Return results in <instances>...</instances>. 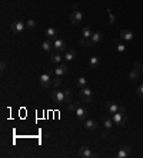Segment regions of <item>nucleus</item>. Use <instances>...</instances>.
<instances>
[{
	"label": "nucleus",
	"instance_id": "obj_1",
	"mask_svg": "<svg viewBox=\"0 0 143 158\" xmlns=\"http://www.w3.org/2000/svg\"><path fill=\"white\" fill-rule=\"evenodd\" d=\"M112 120H113V123H115V126H125L126 124V121H127V117L125 113H115V114H112Z\"/></svg>",
	"mask_w": 143,
	"mask_h": 158
},
{
	"label": "nucleus",
	"instance_id": "obj_2",
	"mask_svg": "<svg viewBox=\"0 0 143 158\" xmlns=\"http://www.w3.org/2000/svg\"><path fill=\"white\" fill-rule=\"evenodd\" d=\"M79 97H80V100L85 103V104H89V103H92V90L90 88H80V91H79Z\"/></svg>",
	"mask_w": 143,
	"mask_h": 158
},
{
	"label": "nucleus",
	"instance_id": "obj_3",
	"mask_svg": "<svg viewBox=\"0 0 143 158\" xmlns=\"http://www.w3.org/2000/svg\"><path fill=\"white\" fill-rule=\"evenodd\" d=\"M11 32L16 33V34H20L26 30V23H23V21H13L10 26Z\"/></svg>",
	"mask_w": 143,
	"mask_h": 158
},
{
	"label": "nucleus",
	"instance_id": "obj_4",
	"mask_svg": "<svg viewBox=\"0 0 143 158\" xmlns=\"http://www.w3.org/2000/svg\"><path fill=\"white\" fill-rule=\"evenodd\" d=\"M102 39H103V33H100V32L93 33V34H92V37L88 39V47H93V46H96V44H97Z\"/></svg>",
	"mask_w": 143,
	"mask_h": 158
},
{
	"label": "nucleus",
	"instance_id": "obj_5",
	"mask_svg": "<svg viewBox=\"0 0 143 158\" xmlns=\"http://www.w3.org/2000/svg\"><path fill=\"white\" fill-rule=\"evenodd\" d=\"M52 98H53V101L57 103V104L66 103V94H65V91H53L52 93Z\"/></svg>",
	"mask_w": 143,
	"mask_h": 158
},
{
	"label": "nucleus",
	"instance_id": "obj_6",
	"mask_svg": "<svg viewBox=\"0 0 143 158\" xmlns=\"http://www.w3.org/2000/svg\"><path fill=\"white\" fill-rule=\"evenodd\" d=\"M39 81H40V85L42 87H44V88H49L50 85H52V75L50 74H47V73H44L42 74L40 77H39Z\"/></svg>",
	"mask_w": 143,
	"mask_h": 158
},
{
	"label": "nucleus",
	"instance_id": "obj_7",
	"mask_svg": "<svg viewBox=\"0 0 143 158\" xmlns=\"http://www.w3.org/2000/svg\"><path fill=\"white\" fill-rule=\"evenodd\" d=\"M75 114L77 116V118H79V120L85 121V120L88 118V108H86V107H82V105H79L76 110H75Z\"/></svg>",
	"mask_w": 143,
	"mask_h": 158
},
{
	"label": "nucleus",
	"instance_id": "obj_8",
	"mask_svg": "<svg viewBox=\"0 0 143 158\" xmlns=\"http://www.w3.org/2000/svg\"><path fill=\"white\" fill-rule=\"evenodd\" d=\"M82 20H83L82 11H79V10L72 11V14H70V23H72V24H79Z\"/></svg>",
	"mask_w": 143,
	"mask_h": 158
},
{
	"label": "nucleus",
	"instance_id": "obj_9",
	"mask_svg": "<svg viewBox=\"0 0 143 158\" xmlns=\"http://www.w3.org/2000/svg\"><path fill=\"white\" fill-rule=\"evenodd\" d=\"M77 155L80 158H90V157H93V152L88 147H80L79 151H77Z\"/></svg>",
	"mask_w": 143,
	"mask_h": 158
},
{
	"label": "nucleus",
	"instance_id": "obj_10",
	"mask_svg": "<svg viewBox=\"0 0 143 158\" xmlns=\"http://www.w3.org/2000/svg\"><path fill=\"white\" fill-rule=\"evenodd\" d=\"M55 43V51H63V50H66V42L63 40V39H56L53 40Z\"/></svg>",
	"mask_w": 143,
	"mask_h": 158
},
{
	"label": "nucleus",
	"instance_id": "obj_11",
	"mask_svg": "<svg viewBox=\"0 0 143 158\" xmlns=\"http://www.w3.org/2000/svg\"><path fill=\"white\" fill-rule=\"evenodd\" d=\"M97 127H99V124L95 120H88V118L85 120V128L89 131H95V130H97Z\"/></svg>",
	"mask_w": 143,
	"mask_h": 158
},
{
	"label": "nucleus",
	"instance_id": "obj_12",
	"mask_svg": "<svg viewBox=\"0 0 143 158\" xmlns=\"http://www.w3.org/2000/svg\"><path fill=\"white\" fill-rule=\"evenodd\" d=\"M106 111H107L109 114H115V113L119 111V105L116 104V103L107 101V103H106Z\"/></svg>",
	"mask_w": 143,
	"mask_h": 158
},
{
	"label": "nucleus",
	"instance_id": "obj_13",
	"mask_svg": "<svg viewBox=\"0 0 143 158\" xmlns=\"http://www.w3.org/2000/svg\"><path fill=\"white\" fill-rule=\"evenodd\" d=\"M130 154H132V148L129 147V145H126V147H123L117 152V157L119 158H127V157H130Z\"/></svg>",
	"mask_w": 143,
	"mask_h": 158
},
{
	"label": "nucleus",
	"instance_id": "obj_14",
	"mask_svg": "<svg viewBox=\"0 0 143 158\" xmlns=\"http://www.w3.org/2000/svg\"><path fill=\"white\" fill-rule=\"evenodd\" d=\"M42 49H43V51H53L55 50V43L52 42L50 39H47L46 42H43V44H42Z\"/></svg>",
	"mask_w": 143,
	"mask_h": 158
},
{
	"label": "nucleus",
	"instance_id": "obj_15",
	"mask_svg": "<svg viewBox=\"0 0 143 158\" xmlns=\"http://www.w3.org/2000/svg\"><path fill=\"white\" fill-rule=\"evenodd\" d=\"M120 39L125 42H132L133 40V33L130 30H122L120 32Z\"/></svg>",
	"mask_w": 143,
	"mask_h": 158
},
{
	"label": "nucleus",
	"instance_id": "obj_16",
	"mask_svg": "<svg viewBox=\"0 0 143 158\" xmlns=\"http://www.w3.org/2000/svg\"><path fill=\"white\" fill-rule=\"evenodd\" d=\"M66 73H67V66H66V64L60 63L55 68V75H60V77H62L63 74H66Z\"/></svg>",
	"mask_w": 143,
	"mask_h": 158
},
{
	"label": "nucleus",
	"instance_id": "obj_17",
	"mask_svg": "<svg viewBox=\"0 0 143 158\" xmlns=\"http://www.w3.org/2000/svg\"><path fill=\"white\" fill-rule=\"evenodd\" d=\"M46 36L50 40H56L57 39V30L55 27H49V29H46Z\"/></svg>",
	"mask_w": 143,
	"mask_h": 158
},
{
	"label": "nucleus",
	"instance_id": "obj_18",
	"mask_svg": "<svg viewBox=\"0 0 143 158\" xmlns=\"http://www.w3.org/2000/svg\"><path fill=\"white\" fill-rule=\"evenodd\" d=\"M62 56H60V53L59 51H55V53H52L50 54V61L53 64H60V61H62Z\"/></svg>",
	"mask_w": 143,
	"mask_h": 158
},
{
	"label": "nucleus",
	"instance_id": "obj_19",
	"mask_svg": "<svg viewBox=\"0 0 143 158\" xmlns=\"http://www.w3.org/2000/svg\"><path fill=\"white\" fill-rule=\"evenodd\" d=\"M75 57H76V51L75 50H66L63 59H66V61H72V60H75Z\"/></svg>",
	"mask_w": 143,
	"mask_h": 158
},
{
	"label": "nucleus",
	"instance_id": "obj_20",
	"mask_svg": "<svg viewBox=\"0 0 143 158\" xmlns=\"http://www.w3.org/2000/svg\"><path fill=\"white\" fill-rule=\"evenodd\" d=\"M140 71H142V70H137V68H134L133 71H130V74H129V80L136 81V80L140 77Z\"/></svg>",
	"mask_w": 143,
	"mask_h": 158
},
{
	"label": "nucleus",
	"instance_id": "obj_21",
	"mask_svg": "<svg viewBox=\"0 0 143 158\" xmlns=\"http://www.w3.org/2000/svg\"><path fill=\"white\" fill-rule=\"evenodd\" d=\"M92 34H93V32H92V29H90L89 26L83 27V30H82V37H85V39H90Z\"/></svg>",
	"mask_w": 143,
	"mask_h": 158
},
{
	"label": "nucleus",
	"instance_id": "obj_22",
	"mask_svg": "<svg viewBox=\"0 0 143 158\" xmlns=\"http://www.w3.org/2000/svg\"><path fill=\"white\" fill-rule=\"evenodd\" d=\"M89 64H90V67H92V68H96V67H97V66L100 64L99 57H96V56L90 57V60H89Z\"/></svg>",
	"mask_w": 143,
	"mask_h": 158
},
{
	"label": "nucleus",
	"instance_id": "obj_23",
	"mask_svg": "<svg viewBox=\"0 0 143 158\" xmlns=\"http://www.w3.org/2000/svg\"><path fill=\"white\" fill-rule=\"evenodd\" d=\"M86 83H88V80H86L85 77H79V78H77V83H76L77 88H85V87H86Z\"/></svg>",
	"mask_w": 143,
	"mask_h": 158
},
{
	"label": "nucleus",
	"instance_id": "obj_24",
	"mask_svg": "<svg viewBox=\"0 0 143 158\" xmlns=\"http://www.w3.org/2000/svg\"><path fill=\"white\" fill-rule=\"evenodd\" d=\"M113 124H115V123H113V120H112V118H105V120H103V126H105V128H107V130L112 128Z\"/></svg>",
	"mask_w": 143,
	"mask_h": 158
},
{
	"label": "nucleus",
	"instance_id": "obj_25",
	"mask_svg": "<svg viewBox=\"0 0 143 158\" xmlns=\"http://www.w3.org/2000/svg\"><path fill=\"white\" fill-rule=\"evenodd\" d=\"M34 27H36V21H34L33 19H30V20L26 21V29L32 30V29H34Z\"/></svg>",
	"mask_w": 143,
	"mask_h": 158
},
{
	"label": "nucleus",
	"instance_id": "obj_26",
	"mask_svg": "<svg viewBox=\"0 0 143 158\" xmlns=\"http://www.w3.org/2000/svg\"><path fill=\"white\" fill-rule=\"evenodd\" d=\"M116 46H117V51H119V53H123L125 50H126V46H125L123 43H120V42L116 43Z\"/></svg>",
	"mask_w": 143,
	"mask_h": 158
},
{
	"label": "nucleus",
	"instance_id": "obj_27",
	"mask_svg": "<svg viewBox=\"0 0 143 158\" xmlns=\"http://www.w3.org/2000/svg\"><path fill=\"white\" fill-rule=\"evenodd\" d=\"M107 11H109V21H110V24H115V23H116V19H115V14L112 13V10H110V9H107Z\"/></svg>",
	"mask_w": 143,
	"mask_h": 158
},
{
	"label": "nucleus",
	"instance_id": "obj_28",
	"mask_svg": "<svg viewBox=\"0 0 143 158\" xmlns=\"http://www.w3.org/2000/svg\"><path fill=\"white\" fill-rule=\"evenodd\" d=\"M65 94H66V103H70V101H72V90H70V88H67Z\"/></svg>",
	"mask_w": 143,
	"mask_h": 158
},
{
	"label": "nucleus",
	"instance_id": "obj_29",
	"mask_svg": "<svg viewBox=\"0 0 143 158\" xmlns=\"http://www.w3.org/2000/svg\"><path fill=\"white\" fill-rule=\"evenodd\" d=\"M60 83H62V77H60V75H56L55 78H53V84H55V87L60 85Z\"/></svg>",
	"mask_w": 143,
	"mask_h": 158
},
{
	"label": "nucleus",
	"instance_id": "obj_30",
	"mask_svg": "<svg viewBox=\"0 0 143 158\" xmlns=\"http://www.w3.org/2000/svg\"><path fill=\"white\" fill-rule=\"evenodd\" d=\"M136 94L139 95L140 98H143V83L139 85V87H137V90H136Z\"/></svg>",
	"mask_w": 143,
	"mask_h": 158
},
{
	"label": "nucleus",
	"instance_id": "obj_31",
	"mask_svg": "<svg viewBox=\"0 0 143 158\" xmlns=\"http://www.w3.org/2000/svg\"><path fill=\"white\" fill-rule=\"evenodd\" d=\"M79 44H80V46H83V47H88V39L82 37V39L79 40Z\"/></svg>",
	"mask_w": 143,
	"mask_h": 158
},
{
	"label": "nucleus",
	"instance_id": "obj_32",
	"mask_svg": "<svg viewBox=\"0 0 143 158\" xmlns=\"http://www.w3.org/2000/svg\"><path fill=\"white\" fill-rule=\"evenodd\" d=\"M79 105H80L79 103H72V104L69 105V110H70V111H75V110H76Z\"/></svg>",
	"mask_w": 143,
	"mask_h": 158
},
{
	"label": "nucleus",
	"instance_id": "obj_33",
	"mask_svg": "<svg viewBox=\"0 0 143 158\" xmlns=\"http://www.w3.org/2000/svg\"><path fill=\"white\" fill-rule=\"evenodd\" d=\"M134 68H137V70H142V64L139 63V61H136V63H134Z\"/></svg>",
	"mask_w": 143,
	"mask_h": 158
},
{
	"label": "nucleus",
	"instance_id": "obj_34",
	"mask_svg": "<svg viewBox=\"0 0 143 158\" xmlns=\"http://www.w3.org/2000/svg\"><path fill=\"white\" fill-rule=\"evenodd\" d=\"M0 67H1L0 70H1V71H4V70H6V63H4V61H1V66H0Z\"/></svg>",
	"mask_w": 143,
	"mask_h": 158
},
{
	"label": "nucleus",
	"instance_id": "obj_35",
	"mask_svg": "<svg viewBox=\"0 0 143 158\" xmlns=\"http://www.w3.org/2000/svg\"><path fill=\"white\" fill-rule=\"evenodd\" d=\"M102 135H103V138H106V137H107V128H106V130H105V131L102 133Z\"/></svg>",
	"mask_w": 143,
	"mask_h": 158
},
{
	"label": "nucleus",
	"instance_id": "obj_36",
	"mask_svg": "<svg viewBox=\"0 0 143 158\" xmlns=\"http://www.w3.org/2000/svg\"><path fill=\"white\" fill-rule=\"evenodd\" d=\"M142 74H143V66H142Z\"/></svg>",
	"mask_w": 143,
	"mask_h": 158
}]
</instances>
